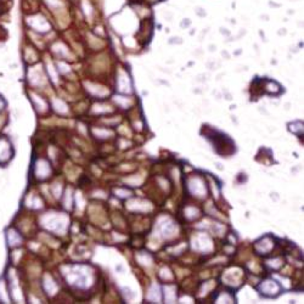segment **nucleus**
Segmentation results:
<instances>
[{
  "label": "nucleus",
  "mask_w": 304,
  "mask_h": 304,
  "mask_svg": "<svg viewBox=\"0 0 304 304\" xmlns=\"http://www.w3.org/2000/svg\"><path fill=\"white\" fill-rule=\"evenodd\" d=\"M189 25H190V21H189V20H186V21H182V22H181V27H187Z\"/></svg>",
  "instance_id": "39448f33"
},
{
  "label": "nucleus",
  "mask_w": 304,
  "mask_h": 304,
  "mask_svg": "<svg viewBox=\"0 0 304 304\" xmlns=\"http://www.w3.org/2000/svg\"><path fill=\"white\" fill-rule=\"evenodd\" d=\"M79 5H80V10L86 16V17H92V15L95 14V9L92 6V4L90 3V0H79Z\"/></svg>",
  "instance_id": "f03ea898"
},
{
  "label": "nucleus",
  "mask_w": 304,
  "mask_h": 304,
  "mask_svg": "<svg viewBox=\"0 0 304 304\" xmlns=\"http://www.w3.org/2000/svg\"><path fill=\"white\" fill-rule=\"evenodd\" d=\"M45 3H46L48 8L51 11H62V10H65L61 0H45Z\"/></svg>",
  "instance_id": "7ed1b4c3"
},
{
  "label": "nucleus",
  "mask_w": 304,
  "mask_h": 304,
  "mask_svg": "<svg viewBox=\"0 0 304 304\" xmlns=\"http://www.w3.org/2000/svg\"><path fill=\"white\" fill-rule=\"evenodd\" d=\"M9 2H10V0H0V3H2V4H6V5H9Z\"/></svg>",
  "instance_id": "423d86ee"
},
{
  "label": "nucleus",
  "mask_w": 304,
  "mask_h": 304,
  "mask_svg": "<svg viewBox=\"0 0 304 304\" xmlns=\"http://www.w3.org/2000/svg\"><path fill=\"white\" fill-rule=\"evenodd\" d=\"M73 2H77V0H73Z\"/></svg>",
  "instance_id": "0eeeda50"
},
{
  "label": "nucleus",
  "mask_w": 304,
  "mask_h": 304,
  "mask_svg": "<svg viewBox=\"0 0 304 304\" xmlns=\"http://www.w3.org/2000/svg\"><path fill=\"white\" fill-rule=\"evenodd\" d=\"M202 10H203V9L197 8V9H196V12H197L199 16H205V15H206V12H205V11H202Z\"/></svg>",
  "instance_id": "20e7f679"
},
{
  "label": "nucleus",
  "mask_w": 304,
  "mask_h": 304,
  "mask_svg": "<svg viewBox=\"0 0 304 304\" xmlns=\"http://www.w3.org/2000/svg\"><path fill=\"white\" fill-rule=\"evenodd\" d=\"M26 22L32 28L31 31L34 32H48L50 31V23L49 21L40 14H31L26 17Z\"/></svg>",
  "instance_id": "f257e3e1"
}]
</instances>
